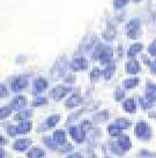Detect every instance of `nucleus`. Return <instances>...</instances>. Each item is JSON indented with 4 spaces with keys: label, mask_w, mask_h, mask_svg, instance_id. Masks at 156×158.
<instances>
[{
    "label": "nucleus",
    "mask_w": 156,
    "mask_h": 158,
    "mask_svg": "<svg viewBox=\"0 0 156 158\" xmlns=\"http://www.w3.org/2000/svg\"><path fill=\"white\" fill-rule=\"evenodd\" d=\"M112 57H113V51H112L111 46L97 44L94 48L93 60H99L102 65L107 66L110 62H112Z\"/></svg>",
    "instance_id": "nucleus-1"
},
{
    "label": "nucleus",
    "mask_w": 156,
    "mask_h": 158,
    "mask_svg": "<svg viewBox=\"0 0 156 158\" xmlns=\"http://www.w3.org/2000/svg\"><path fill=\"white\" fill-rule=\"evenodd\" d=\"M134 134L141 141H148L152 137V128L146 121L140 120L137 123L135 128H134Z\"/></svg>",
    "instance_id": "nucleus-2"
},
{
    "label": "nucleus",
    "mask_w": 156,
    "mask_h": 158,
    "mask_svg": "<svg viewBox=\"0 0 156 158\" xmlns=\"http://www.w3.org/2000/svg\"><path fill=\"white\" fill-rule=\"evenodd\" d=\"M67 66H68V61H67L66 57H60L56 61V64L53 65L52 69L50 72V75L53 80H58L60 77H62L65 73H66Z\"/></svg>",
    "instance_id": "nucleus-3"
},
{
    "label": "nucleus",
    "mask_w": 156,
    "mask_h": 158,
    "mask_svg": "<svg viewBox=\"0 0 156 158\" xmlns=\"http://www.w3.org/2000/svg\"><path fill=\"white\" fill-rule=\"evenodd\" d=\"M126 34L131 40H138L141 35V22L139 19H132L126 24Z\"/></svg>",
    "instance_id": "nucleus-4"
},
{
    "label": "nucleus",
    "mask_w": 156,
    "mask_h": 158,
    "mask_svg": "<svg viewBox=\"0 0 156 158\" xmlns=\"http://www.w3.org/2000/svg\"><path fill=\"white\" fill-rule=\"evenodd\" d=\"M70 135L72 136V139L76 143H82L86 140V131L82 128V126H71L68 128Z\"/></svg>",
    "instance_id": "nucleus-5"
},
{
    "label": "nucleus",
    "mask_w": 156,
    "mask_h": 158,
    "mask_svg": "<svg viewBox=\"0 0 156 158\" xmlns=\"http://www.w3.org/2000/svg\"><path fill=\"white\" fill-rule=\"evenodd\" d=\"M71 91H72L71 87L57 85V87H54V88L50 91V96L52 97L56 102H59V101H61L62 98H65L67 94H70Z\"/></svg>",
    "instance_id": "nucleus-6"
},
{
    "label": "nucleus",
    "mask_w": 156,
    "mask_h": 158,
    "mask_svg": "<svg viewBox=\"0 0 156 158\" xmlns=\"http://www.w3.org/2000/svg\"><path fill=\"white\" fill-rule=\"evenodd\" d=\"M28 85V76L26 75H20L18 77H15V79L12 81V83H11V90L15 94H18V92L22 91L23 89H26Z\"/></svg>",
    "instance_id": "nucleus-7"
},
{
    "label": "nucleus",
    "mask_w": 156,
    "mask_h": 158,
    "mask_svg": "<svg viewBox=\"0 0 156 158\" xmlns=\"http://www.w3.org/2000/svg\"><path fill=\"white\" fill-rule=\"evenodd\" d=\"M88 61L85 57H78L74 58L73 60L70 64V67H71L72 70L74 72H81V70H86L88 68Z\"/></svg>",
    "instance_id": "nucleus-8"
},
{
    "label": "nucleus",
    "mask_w": 156,
    "mask_h": 158,
    "mask_svg": "<svg viewBox=\"0 0 156 158\" xmlns=\"http://www.w3.org/2000/svg\"><path fill=\"white\" fill-rule=\"evenodd\" d=\"M27 105V98L22 95H19V96L14 97L12 102H11V107L13 109L14 111H22Z\"/></svg>",
    "instance_id": "nucleus-9"
},
{
    "label": "nucleus",
    "mask_w": 156,
    "mask_h": 158,
    "mask_svg": "<svg viewBox=\"0 0 156 158\" xmlns=\"http://www.w3.org/2000/svg\"><path fill=\"white\" fill-rule=\"evenodd\" d=\"M125 70L126 73L129 75H137L138 73H140L141 70V66H140V62L135 59H131L129 61L126 62L125 65Z\"/></svg>",
    "instance_id": "nucleus-10"
},
{
    "label": "nucleus",
    "mask_w": 156,
    "mask_h": 158,
    "mask_svg": "<svg viewBox=\"0 0 156 158\" xmlns=\"http://www.w3.org/2000/svg\"><path fill=\"white\" fill-rule=\"evenodd\" d=\"M31 144H32L31 139H18V140L13 143V149L15 150V151L22 152V151H26Z\"/></svg>",
    "instance_id": "nucleus-11"
},
{
    "label": "nucleus",
    "mask_w": 156,
    "mask_h": 158,
    "mask_svg": "<svg viewBox=\"0 0 156 158\" xmlns=\"http://www.w3.org/2000/svg\"><path fill=\"white\" fill-rule=\"evenodd\" d=\"M49 87V82L44 79V77H37V79L34 81V84H32V88H34V94L37 95V94H40L44 90H46Z\"/></svg>",
    "instance_id": "nucleus-12"
},
{
    "label": "nucleus",
    "mask_w": 156,
    "mask_h": 158,
    "mask_svg": "<svg viewBox=\"0 0 156 158\" xmlns=\"http://www.w3.org/2000/svg\"><path fill=\"white\" fill-rule=\"evenodd\" d=\"M82 103V97L79 94H73L71 97H68L65 102V106L68 109H74L76 106H79Z\"/></svg>",
    "instance_id": "nucleus-13"
},
{
    "label": "nucleus",
    "mask_w": 156,
    "mask_h": 158,
    "mask_svg": "<svg viewBox=\"0 0 156 158\" xmlns=\"http://www.w3.org/2000/svg\"><path fill=\"white\" fill-rule=\"evenodd\" d=\"M145 97H146L150 103L156 102V84L152 83V82H148L147 85H146Z\"/></svg>",
    "instance_id": "nucleus-14"
},
{
    "label": "nucleus",
    "mask_w": 156,
    "mask_h": 158,
    "mask_svg": "<svg viewBox=\"0 0 156 158\" xmlns=\"http://www.w3.org/2000/svg\"><path fill=\"white\" fill-rule=\"evenodd\" d=\"M52 139H53V141L56 142V144H58V145L66 144V141H67L66 133H65V131H62V129L54 131L53 135H52Z\"/></svg>",
    "instance_id": "nucleus-15"
},
{
    "label": "nucleus",
    "mask_w": 156,
    "mask_h": 158,
    "mask_svg": "<svg viewBox=\"0 0 156 158\" xmlns=\"http://www.w3.org/2000/svg\"><path fill=\"white\" fill-rule=\"evenodd\" d=\"M142 50H143L142 43H134V44H132L129 46V51H127V57H129V59H133V58L137 57Z\"/></svg>",
    "instance_id": "nucleus-16"
},
{
    "label": "nucleus",
    "mask_w": 156,
    "mask_h": 158,
    "mask_svg": "<svg viewBox=\"0 0 156 158\" xmlns=\"http://www.w3.org/2000/svg\"><path fill=\"white\" fill-rule=\"evenodd\" d=\"M116 35H117V30L116 28L113 26H111L110 23L108 24L107 29L104 30V32L102 34L103 38L105 40H108V42H111V40H113L115 38H116Z\"/></svg>",
    "instance_id": "nucleus-17"
},
{
    "label": "nucleus",
    "mask_w": 156,
    "mask_h": 158,
    "mask_svg": "<svg viewBox=\"0 0 156 158\" xmlns=\"http://www.w3.org/2000/svg\"><path fill=\"white\" fill-rule=\"evenodd\" d=\"M117 143L119 144L121 149L124 151H129L131 148H132V142H131V139H129L127 135H120L117 140Z\"/></svg>",
    "instance_id": "nucleus-18"
},
{
    "label": "nucleus",
    "mask_w": 156,
    "mask_h": 158,
    "mask_svg": "<svg viewBox=\"0 0 156 158\" xmlns=\"http://www.w3.org/2000/svg\"><path fill=\"white\" fill-rule=\"evenodd\" d=\"M123 109H124L127 113L133 114L137 112V103L134 101V98H127L126 101L123 103Z\"/></svg>",
    "instance_id": "nucleus-19"
},
{
    "label": "nucleus",
    "mask_w": 156,
    "mask_h": 158,
    "mask_svg": "<svg viewBox=\"0 0 156 158\" xmlns=\"http://www.w3.org/2000/svg\"><path fill=\"white\" fill-rule=\"evenodd\" d=\"M28 158H44L45 157V151L42 148L38 147H34L31 148L27 154Z\"/></svg>",
    "instance_id": "nucleus-20"
},
{
    "label": "nucleus",
    "mask_w": 156,
    "mask_h": 158,
    "mask_svg": "<svg viewBox=\"0 0 156 158\" xmlns=\"http://www.w3.org/2000/svg\"><path fill=\"white\" fill-rule=\"evenodd\" d=\"M31 128H32V123L30 120H24L19 123L18 133L19 134H27L31 131Z\"/></svg>",
    "instance_id": "nucleus-21"
},
{
    "label": "nucleus",
    "mask_w": 156,
    "mask_h": 158,
    "mask_svg": "<svg viewBox=\"0 0 156 158\" xmlns=\"http://www.w3.org/2000/svg\"><path fill=\"white\" fill-rule=\"evenodd\" d=\"M116 72V64L115 62H110L109 65H107V67L103 69V76L105 80H110Z\"/></svg>",
    "instance_id": "nucleus-22"
},
{
    "label": "nucleus",
    "mask_w": 156,
    "mask_h": 158,
    "mask_svg": "<svg viewBox=\"0 0 156 158\" xmlns=\"http://www.w3.org/2000/svg\"><path fill=\"white\" fill-rule=\"evenodd\" d=\"M108 119H109V112H108L107 110H104V111H99V112L94 114L93 121L96 123H101L107 121Z\"/></svg>",
    "instance_id": "nucleus-23"
},
{
    "label": "nucleus",
    "mask_w": 156,
    "mask_h": 158,
    "mask_svg": "<svg viewBox=\"0 0 156 158\" xmlns=\"http://www.w3.org/2000/svg\"><path fill=\"white\" fill-rule=\"evenodd\" d=\"M108 133L110 134V136L112 137H119L120 135H123V128H120L116 123H111L108 126Z\"/></svg>",
    "instance_id": "nucleus-24"
},
{
    "label": "nucleus",
    "mask_w": 156,
    "mask_h": 158,
    "mask_svg": "<svg viewBox=\"0 0 156 158\" xmlns=\"http://www.w3.org/2000/svg\"><path fill=\"white\" fill-rule=\"evenodd\" d=\"M32 115V111L31 110H22L19 111L18 113L15 114L14 117V120H18V121H24V120H28Z\"/></svg>",
    "instance_id": "nucleus-25"
},
{
    "label": "nucleus",
    "mask_w": 156,
    "mask_h": 158,
    "mask_svg": "<svg viewBox=\"0 0 156 158\" xmlns=\"http://www.w3.org/2000/svg\"><path fill=\"white\" fill-rule=\"evenodd\" d=\"M139 83H140L139 77H129L123 82V85L125 87V89H134L135 87H138Z\"/></svg>",
    "instance_id": "nucleus-26"
},
{
    "label": "nucleus",
    "mask_w": 156,
    "mask_h": 158,
    "mask_svg": "<svg viewBox=\"0 0 156 158\" xmlns=\"http://www.w3.org/2000/svg\"><path fill=\"white\" fill-rule=\"evenodd\" d=\"M59 121H60V115L59 114H52L46 119L45 123L49 128H54L59 123Z\"/></svg>",
    "instance_id": "nucleus-27"
},
{
    "label": "nucleus",
    "mask_w": 156,
    "mask_h": 158,
    "mask_svg": "<svg viewBox=\"0 0 156 158\" xmlns=\"http://www.w3.org/2000/svg\"><path fill=\"white\" fill-rule=\"evenodd\" d=\"M115 123H116V125H118V126H119L120 128H123V129H127V128H129V127H131V125H132L131 120H129V119H126V118L116 119Z\"/></svg>",
    "instance_id": "nucleus-28"
},
{
    "label": "nucleus",
    "mask_w": 156,
    "mask_h": 158,
    "mask_svg": "<svg viewBox=\"0 0 156 158\" xmlns=\"http://www.w3.org/2000/svg\"><path fill=\"white\" fill-rule=\"evenodd\" d=\"M43 143H44L46 147H49L51 150H58L59 149L58 144H56V142L53 141L52 137H48V136L43 137Z\"/></svg>",
    "instance_id": "nucleus-29"
},
{
    "label": "nucleus",
    "mask_w": 156,
    "mask_h": 158,
    "mask_svg": "<svg viewBox=\"0 0 156 158\" xmlns=\"http://www.w3.org/2000/svg\"><path fill=\"white\" fill-rule=\"evenodd\" d=\"M103 75V72L99 68H97V67H95L91 72H90V81L91 82H96V81H98V79L101 77Z\"/></svg>",
    "instance_id": "nucleus-30"
},
{
    "label": "nucleus",
    "mask_w": 156,
    "mask_h": 158,
    "mask_svg": "<svg viewBox=\"0 0 156 158\" xmlns=\"http://www.w3.org/2000/svg\"><path fill=\"white\" fill-rule=\"evenodd\" d=\"M12 107L11 106H2L1 109H0V118L1 120H5L6 118H8L11 113H12Z\"/></svg>",
    "instance_id": "nucleus-31"
},
{
    "label": "nucleus",
    "mask_w": 156,
    "mask_h": 158,
    "mask_svg": "<svg viewBox=\"0 0 156 158\" xmlns=\"http://www.w3.org/2000/svg\"><path fill=\"white\" fill-rule=\"evenodd\" d=\"M45 104H48V98L46 97H37L35 98L32 103H31V105L34 106V107H38V106H43Z\"/></svg>",
    "instance_id": "nucleus-32"
},
{
    "label": "nucleus",
    "mask_w": 156,
    "mask_h": 158,
    "mask_svg": "<svg viewBox=\"0 0 156 158\" xmlns=\"http://www.w3.org/2000/svg\"><path fill=\"white\" fill-rule=\"evenodd\" d=\"M110 149H111V151L113 152V154L118 155V156H121V155L125 152L124 150L119 147V144H118L117 142H112V143H110Z\"/></svg>",
    "instance_id": "nucleus-33"
},
{
    "label": "nucleus",
    "mask_w": 156,
    "mask_h": 158,
    "mask_svg": "<svg viewBox=\"0 0 156 158\" xmlns=\"http://www.w3.org/2000/svg\"><path fill=\"white\" fill-rule=\"evenodd\" d=\"M139 103H140V105L142 107V110H149L153 106V103H150L146 97H141V98L139 99Z\"/></svg>",
    "instance_id": "nucleus-34"
},
{
    "label": "nucleus",
    "mask_w": 156,
    "mask_h": 158,
    "mask_svg": "<svg viewBox=\"0 0 156 158\" xmlns=\"http://www.w3.org/2000/svg\"><path fill=\"white\" fill-rule=\"evenodd\" d=\"M113 97H115L116 102H121L125 98V91L124 90H121V88H117L116 90H115Z\"/></svg>",
    "instance_id": "nucleus-35"
},
{
    "label": "nucleus",
    "mask_w": 156,
    "mask_h": 158,
    "mask_svg": "<svg viewBox=\"0 0 156 158\" xmlns=\"http://www.w3.org/2000/svg\"><path fill=\"white\" fill-rule=\"evenodd\" d=\"M6 132L11 137H14L19 134L18 133V126H13V125H8L7 128H6Z\"/></svg>",
    "instance_id": "nucleus-36"
},
{
    "label": "nucleus",
    "mask_w": 156,
    "mask_h": 158,
    "mask_svg": "<svg viewBox=\"0 0 156 158\" xmlns=\"http://www.w3.org/2000/svg\"><path fill=\"white\" fill-rule=\"evenodd\" d=\"M129 2V0H113V7L117 9H120L125 7Z\"/></svg>",
    "instance_id": "nucleus-37"
},
{
    "label": "nucleus",
    "mask_w": 156,
    "mask_h": 158,
    "mask_svg": "<svg viewBox=\"0 0 156 158\" xmlns=\"http://www.w3.org/2000/svg\"><path fill=\"white\" fill-rule=\"evenodd\" d=\"M85 112V109H82V110L78 111V112H75V113H72L70 117H68V119H67V123H71L72 121H74V120H76V119L80 117L81 114Z\"/></svg>",
    "instance_id": "nucleus-38"
},
{
    "label": "nucleus",
    "mask_w": 156,
    "mask_h": 158,
    "mask_svg": "<svg viewBox=\"0 0 156 158\" xmlns=\"http://www.w3.org/2000/svg\"><path fill=\"white\" fill-rule=\"evenodd\" d=\"M148 53L153 57H156V40H153L150 45L148 46Z\"/></svg>",
    "instance_id": "nucleus-39"
},
{
    "label": "nucleus",
    "mask_w": 156,
    "mask_h": 158,
    "mask_svg": "<svg viewBox=\"0 0 156 158\" xmlns=\"http://www.w3.org/2000/svg\"><path fill=\"white\" fill-rule=\"evenodd\" d=\"M81 126H82V128L85 129L86 132H88V131H90L93 128V123H90L89 120H85V121L81 123Z\"/></svg>",
    "instance_id": "nucleus-40"
},
{
    "label": "nucleus",
    "mask_w": 156,
    "mask_h": 158,
    "mask_svg": "<svg viewBox=\"0 0 156 158\" xmlns=\"http://www.w3.org/2000/svg\"><path fill=\"white\" fill-rule=\"evenodd\" d=\"M0 96H1V98H5V97L8 96V89L6 88L5 84L0 85Z\"/></svg>",
    "instance_id": "nucleus-41"
},
{
    "label": "nucleus",
    "mask_w": 156,
    "mask_h": 158,
    "mask_svg": "<svg viewBox=\"0 0 156 158\" xmlns=\"http://www.w3.org/2000/svg\"><path fill=\"white\" fill-rule=\"evenodd\" d=\"M140 156L142 158H152L153 154L152 152H148L147 150H141V151H140Z\"/></svg>",
    "instance_id": "nucleus-42"
},
{
    "label": "nucleus",
    "mask_w": 156,
    "mask_h": 158,
    "mask_svg": "<svg viewBox=\"0 0 156 158\" xmlns=\"http://www.w3.org/2000/svg\"><path fill=\"white\" fill-rule=\"evenodd\" d=\"M73 149V147H72L71 144H65L64 145V147H62V148H60V151H61V152H68V151H71V150Z\"/></svg>",
    "instance_id": "nucleus-43"
},
{
    "label": "nucleus",
    "mask_w": 156,
    "mask_h": 158,
    "mask_svg": "<svg viewBox=\"0 0 156 158\" xmlns=\"http://www.w3.org/2000/svg\"><path fill=\"white\" fill-rule=\"evenodd\" d=\"M65 158H85L81 154H79V152H74V154H70V155H67Z\"/></svg>",
    "instance_id": "nucleus-44"
},
{
    "label": "nucleus",
    "mask_w": 156,
    "mask_h": 158,
    "mask_svg": "<svg viewBox=\"0 0 156 158\" xmlns=\"http://www.w3.org/2000/svg\"><path fill=\"white\" fill-rule=\"evenodd\" d=\"M149 68H150V72H152V74H156V59L153 62H150V65H149Z\"/></svg>",
    "instance_id": "nucleus-45"
},
{
    "label": "nucleus",
    "mask_w": 156,
    "mask_h": 158,
    "mask_svg": "<svg viewBox=\"0 0 156 158\" xmlns=\"http://www.w3.org/2000/svg\"><path fill=\"white\" fill-rule=\"evenodd\" d=\"M74 80H75V77L73 76V75H68V77H65V81H66L67 83H73L74 82Z\"/></svg>",
    "instance_id": "nucleus-46"
},
{
    "label": "nucleus",
    "mask_w": 156,
    "mask_h": 158,
    "mask_svg": "<svg viewBox=\"0 0 156 158\" xmlns=\"http://www.w3.org/2000/svg\"><path fill=\"white\" fill-rule=\"evenodd\" d=\"M0 143H1V147H4V145L7 143V140L5 139L4 136H0Z\"/></svg>",
    "instance_id": "nucleus-47"
},
{
    "label": "nucleus",
    "mask_w": 156,
    "mask_h": 158,
    "mask_svg": "<svg viewBox=\"0 0 156 158\" xmlns=\"http://www.w3.org/2000/svg\"><path fill=\"white\" fill-rule=\"evenodd\" d=\"M0 158H6V154H5L4 148H1V149H0Z\"/></svg>",
    "instance_id": "nucleus-48"
},
{
    "label": "nucleus",
    "mask_w": 156,
    "mask_h": 158,
    "mask_svg": "<svg viewBox=\"0 0 156 158\" xmlns=\"http://www.w3.org/2000/svg\"><path fill=\"white\" fill-rule=\"evenodd\" d=\"M150 8L154 9V10H156V0H153L152 4H150Z\"/></svg>",
    "instance_id": "nucleus-49"
},
{
    "label": "nucleus",
    "mask_w": 156,
    "mask_h": 158,
    "mask_svg": "<svg viewBox=\"0 0 156 158\" xmlns=\"http://www.w3.org/2000/svg\"><path fill=\"white\" fill-rule=\"evenodd\" d=\"M138 1H140V0H134V2H138Z\"/></svg>",
    "instance_id": "nucleus-50"
},
{
    "label": "nucleus",
    "mask_w": 156,
    "mask_h": 158,
    "mask_svg": "<svg viewBox=\"0 0 156 158\" xmlns=\"http://www.w3.org/2000/svg\"><path fill=\"white\" fill-rule=\"evenodd\" d=\"M153 156H154V155H153ZM154 157H156V155H155V156H154Z\"/></svg>",
    "instance_id": "nucleus-51"
},
{
    "label": "nucleus",
    "mask_w": 156,
    "mask_h": 158,
    "mask_svg": "<svg viewBox=\"0 0 156 158\" xmlns=\"http://www.w3.org/2000/svg\"><path fill=\"white\" fill-rule=\"evenodd\" d=\"M105 158H110V157H105Z\"/></svg>",
    "instance_id": "nucleus-52"
}]
</instances>
